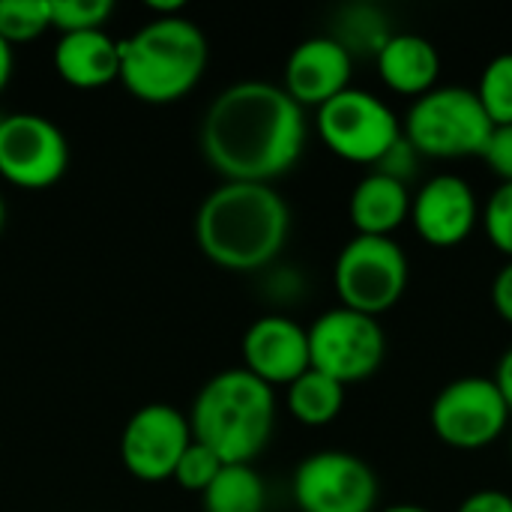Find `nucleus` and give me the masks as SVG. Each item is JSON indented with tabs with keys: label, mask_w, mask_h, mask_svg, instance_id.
Listing matches in <instances>:
<instances>
[{
	"label": "nucleus",
	"mask_w": 512,
	"mask_h": 512,
	"mask_svg": "<svg viewBox=\"0 0 512 512\" xmlns=\"http://www.w3.org/2000/svg\"><path fill=\"white\" fill-rule=\"evenodd\" d=\"M306 111L270 81H237L204 111L201 153L228 183H270L288 174L306 147Z\"/></svg>",
	"instance_id": "nucleus-1"
},
{
	"label": "nucleus",
	"mask_w": 512,
	"mask_h": 512,
	"mask_svg": "<svg viewBox=\"0 0 512 512\" xmlns=\"http://www.w3.org/2000/svg\"><path fill=\"white\" fill-rule=\"evenodd\" d=\"M291 234V207L270 183L222 180L198 207L195 240L204 258L231 273L270 267Z\"/></svg>",
	"instance_id": "nucleus-2"
},
{
	"label": "nucleus",
	"mask_w": 512,
	"mask_h": 512,
	"mask_svg": "<svg viewBox=\"0 0 512 512\" xmlns=\"http://www.w3.org/2000/svg\"><path fill=\"white\" fill-rule=\"evenodd\" d=\"M186 417L192 438L222 465H252L273 438L276 393L243 366L225 369L198 390Z\"/></svg>",
	"instance_id": "nucleus-3"
},
{
	"label": "nucleus",
	"mask_w": 512,
	"mask_h": 512,
	"mask_svg": "<svg viewBox=\"0 0 512 512\" xmlns=\"http://www.w3.org/2000/svg\"><path fill=\"white\" fill-rule=\"evenodd\" d=\"M207 60V36L192 18L153 15L120 42V81L138 102L168 105L198 87Z\"/></svg>",
	"instance_id": "nucleus-4"
},
{
	"label": "nucleus",
	"mask_w": 512,
	"mask_h": 512,
	"mask_svg": "<svg viewBox=\"0 0 512 512\" xmlns=\"http://www.w3.org/2000/svg\"><path fill=\"white\" fill-rule=\"evenodd\" d=\"M495 123L483 111L474 90L447 84L411 102L402 120V138L429 159L480 156Z\"/></svg>",
	"instance_id": "nucleus-5"
},
{
	"label": "nucleus",
	"mask_w": 512,
	"mask_h": 512,
	"mask_svg": "<svg viewBox=\"0 0 512 512\" xmlns=\"http://www.w3.org/2000/svg\"><path fill=\"white\" fill-rule=\"evenodd\" d=\"M408 279V255L393 237L354 234L333 264V288L342 306L372 318L384 315L402 300Z\"/></svg>",
	"instance_id": "nucleus-6"
},
{
	"label": "nucleus",
	"mask_w": 512,
	"mask_h": 512,
	"mask_svg": "<svg viewBox=\"0 0 512 512\" xmlns=\"http://www.w3.org/2000/svg\"><path fill=\"white\" fill-rule=\"evenodd\" d=\"M315 129L330 153L354 165H378L402 138V120L375 93L348 87L315 114Z\"/></svg>",
	"instance_id": "nucleus-7"
},
{
	"label": "nucleus",
	"mask_w": 512,
	"mask_h": 512,
	"mask_svg": "<svg viewBox=\"0 0 512 512\" xmlns=\"http://www.w3.org/2000/svg\"><path fill=\"white\" fill-rule=\"evenodd\" d=\"M306 333L312 369L336 378L342 387L372 378L387 354V339L378 318L345 306L318 315Z\"/></svg>",
	"instance_id": "nucleus-8"
},
{
	"label": "nucleus",
	"mask_w": 512,
	"mask_h": 512,
	"mask_svg": "<svg viewBox=\"0 0 512 512\" xmlns=\"http://www.w3.org/2000/svg\"><path fill=\"white\" fill-rule=\"evenodd\" d=\"M510 417L498 384L486 375L450 381L429 408L435 438L453 450H483L495 444L507 432Z\"/></svg>",
	"instance_id": "nucleus-9"
},
{
	"label": "nucleus",
	"mask_w": 512,
	"mask_h": 512,
	"mask_svg": "<svg viewBox=\"0 0 512 512\" xmlns=\"http://www.w3.org/2000/svg\"><path fill=\"white\" fill-rule=\"evenodd\" d=\"M291 492L300 512H372L378 477L348 450H318L297 465Z\"/></svg>",
	"instance_id": "nucleus-10"
},
{
	"label": "nucleus",
	"mask_w": 512,
	"mask_h": 512,
	"mask_svg": "<svg viewBox=\"0 0 512 512\" xmlns=\"http://www.w3.org/2000/svg\"><path fill=\"white\" fill-rule=\"evenodd\" d=\"M69 168L63 129L42 114L18 111L0 120V177L18 189H48Z\"/></svg>",
	"instance_id": "nucleus-11"
},
{
	"label": "nucleus",
	"mask_w": 512,
	"mask_h": 512,
	"mask_svg": "<svg viewBox=\"0 0 512 512\" xmlns=\"http://www.w3.org/2000/svg\"><path fill=\"white\" fill-rule=\"evenodd\" d=\"M192 444L189 417L165 402L138 408L120 432V462L141 483H165L174 477L180 456Z\"/></svg>",
	"instance_id": "nucleus-12"
},
{
	"label": "nucleus",
	"mask_w": 512,
	"mask_h": 512,
	"mask_svg": "<svg viewBox=\"0 0 512 512\" xmlns=\"http://www.w3.org/2000/svg\"><path fill=\"white\" fill-rule=\"evenodd\" d=\"M420 240L435 249L462 246L480 225L474 186L459 174H435L411 195V219Z\"/></svg>",
	"instance_id": "nucleus-13"
},
{
	"label": "nucleus",
	"mask_w": 512,
	"mask_h": 512,
	"mask_svg": "<svg viewBox=\"0 0 512 512\" xmlns=\"http://www.w3.org/2000/svg\"><path fill=\"white\" fill-rule=\"evenodd\" d=\"M243 369L252 372L267 387H288L297 381L309 363V333L300 321L288 315H261L249 324L240 342Z\"/></svg>",
	"instance_id": "nucleus-14"
},
{
	"label": "nucleus",
	"mask_w": 512,
	"mask_h": 512,
	"mask_svg": "<svg viewBox=\"0 0 512 512\" xmlns=\"http://www.w3.org/2000/svg\"><path fill=\"white\" fill-rule=\"evenodd\" d=\"M354 75V57L342 42L327 36H309L285 60L282 90L306 111L321 108L333 96L351 87Z\"/></svg>",
	"instance_id": "nucleus-15"
},
{
	"label": "nucleus",
	"mask_w": 512,
	"mask_h": 512,
	"mask_svg": "<svg viewBox=\"0 0 512 512\" xmlns=\"http://www.w3.org/2000/svg\"><path fill=\"white\" fill-rule=\"evenodd\" d=\"M57 75L78 90H99L120 81V42L105 30L60 33L54 45Z\"/></svg>",
	"instance_id": "nucleus-16"
},
{
	"label": "nucleus",
	"mask_w": 512,
	"mask_h": 512,
	"mask_svg": "<svg viewBox=\"0 0 512 512\" xmlns=\"http://www.w3.org/2000/svg\"><path fill=\"white\" fill-rule=\"evenodd\" d=\"M375 66L381 81L402 96H414L420 99L423 93L438 87V75H441V54L438 48L420 36V33H408V30H396L384 48L375 54Z\"/></svg>",
	"instance_id": "nucleus-17"
},
{
	"label": "nucleus",
	"mask_w": 512,
	"mask_h": 512,
	"mask_svg": "<svg viewBox=\"0 0 512 512\" xmlns=\"http://www.w3.org/2000/svg\"><path fill=\"white\" fill-rule=\"evenodd\" d=\"M348 216L360 237H393L411 219V189L384 171H369L348 198Z\"/></svg>",
	"instance_id": "nucleus-18"
},
{
	"label": "nucleus",
	"mask_w": 512,
	"mask_h": 512,
	"mask_svg": "<svg viewBox=\"0 0 512 512\" xmlns=\"http://www.w3.org/2000/svg\"><path fill=\"white\" fill-rule=\"evenodd\" d=\"M285 390H288V411L303 426H327L345 408V387L318 369H306Z\"/></svg>",
	"instance_id": "nucleus-19"
},
{
	"label": "nucleus",
	"mask_w": 512,
	"mask_h": 512,
	"mask_svg": "<svg viewBox=\"0 0 512 512\" xmlns=\"http://www.w3.org/2000/svg\"><path fill=\"white\" fill-rule=\"evenodd\" d=\"M201 507L204 512H264L267 486L252 465H222L201 495Z\"/></svg>",
	"instance_id": "nucleus-20"
},
{
	"label": "nucleus",
	"mask_w": 512,
	"mask_h": 512,
	"mask_svg": "<svg viewBox=\"0 0 512 512\" xmlns=\"http://www.w3.org/2000/svg\"><path fill=\"white\" fill-rule=\"evenodd\" d=\"M393 33L396 30L390 27V18L384 15L381 6H375V3H351V6L339 9L330 36L336 42H342L351 57H357V54H372L375 57Z\"/></svg>",
	"instance_id": "nucleus-21"
},
{
	"label": "nucleus",
	"mask_w": 512,
	"mask_h": 512,
	"mask_svg": "<svg viewBox=\"0 0 512 512\" xmlns=\"http://www.w3.org/2000/svg\"><path fill=\"white\" fill-rule=\"evenodd\" d=\"M51 27V0H0V39L24 45Z\"/></svg>",
	"instance_id": "nucleus-22"
},
{
	"label": "nucleus",
	"mask_w": 512,
	"mask_h": 512,
	"mask_svg": "<svg viewBox=\"0 0 512 512\" xmlns=\"http://www.w3.org/2000/svg\"><path fill=\"white\" fill-rule=\"evenodd\" d=\"M474 93L495 126L512 123V51L492 57L483 66L480 84Z\"/></svg>",
	"instance_id": "nucleus-23"
},
{
	"label": "nucleus",
	"mask_w": 512,
	"mask_h": 512,
	"mask_svg": "<svg viewBox=\"0 0 512 512\" xmlns=\"http://www.w3.org/2000/svg\"><path fill=\"white\" fill-rule=\"evenodd\" d=\"M111 15H114L111 0H51V27L60 33L105 30V21Z\"/></svg>",
	"instance_id": "nucleus-24"
},
{
	"label": "nucleus",
	"mask_w": 512,
	"mask_h": 512,
	"mask_svg": "<svg viewBox=\"0 0 512 512\" xmlns=\"http://www.w3.org/2000/svg\"><path fill=\"white\" fill-rule=\"evenodd\" d=\"M219 471H222V459H219L213 450H207L204 444H198V441L192 438V444H189V450L180 456V462H177L171 480H174L183 492L204 495L207 486L216 480Z\"/></svg>",
	"instance_id": "nucleus-25"
},
{
	"label": "nucleus",
	"mask_w": 512,
	"mask_h": 512,
	"mask_svg": "<svg viewBox=\"0 0 512 512\" xmlns=\"http://www.w3.org/2000/svg\"><path fill=\"white\" fill-rule=\"evenodd\" d=\"M480 222L486 228L489 243L512 261V183H501L489 195L486 207L480 210Z\"/></svg>",
	"instance_id": "nucleus-26"
},
{
	"label": "nucleus",
	"mask_w": 512,
	"mask_h": 512,
	"mask_svg": "<svg viewBox=\"0 0 512 512\" xmlns=\"http://www.w3.org/2000/svg\"><path fill=\"white\" fill-rule=\"evenodd\" d=\"M480 156L486 159L489 171L501 177V183H512V123L492 129Z\"/></svg>",
	"instance_id": "nucleus-27"
},
{
	"label": "nucleus",
	"mask_w": 512,
	"mask_h": 512,
	"mask_svg": "<svg viewBox=\"0 0 512 512\" xmlns=\"http://www.w3.org/2000/svg\"><path fill=\"white\" fill-rule=\"evenodd\" d=\"M414 165H417V150H414L405 138H399V141L390 147V153H387L372 171H384V174H390V177L408 183V177L414 174Z\"/></svg>",
	"instance_id": "nucleus-28"
},
{
	"label": "nucleus",
	"mask_w": 512,
	"mask_h": 512,
	"mask_svg": "<svg viewBox=\"0 0 512 512\" xmlns=\"http://www.w3.org/2000/svg\"><path fill=\"white\" fill-rule=\"evenodd\" d=\"M456 512H512V498L501 489H480L468 495Z\"/></svg>",
	"instance_id": "nucleus-29"
},
{
	"label": "nucleus",
	"mask_w": 512,
	"mask_h": 512,
	"mask_svg": "<svg viewBox=\"0 0 512 512\" xmlns=\"http://www.w3.org/2000/svg\"><path fill=\"white\" fill-rule=\"evenodd\" d=\"M492 303H495V312L512 324V261L504 264L492 282Z\"/></svg>",
	"instance_id": "nucleus-30"
},
{
	"label": "nucleus",
	"mask_w": 512,
	"mask_h": 512,
	"mask_svg": "<svg viewBox=\"0 0 512 512\" xmlns=\"http://www.w3.org/2000/svg\"><path fill=\"white\" fill-rule=\"evenodd\" d=\"M495 384H498V390H501V396H504V402H507V408H510L512 414V348L501 357V363H498V372H495V378H492Z\"/></svg>",
	"instance_id": "nucleus-31"
},
{
	"label": "nucleus",
	"mask_w": 512,
	"mask_h": 512,
	"mask_svg": "<svg viewBox=\"0 0 512 512\" xmlns=\"http://www.w3.org/2000/svg\"><path fill=\"white\" fill-rule=\"evenodd\" d=\"M12 66H15L12 45L0 39V93L6 90V84H9V78H12Z\"/></svg>",
	"instance_id": "nucleus-32"
},
{
	"label": "nucleus",
	"mask_w": 512,
	"mask_h": 512,
	"mask_svg": "<svg viewBox=\"0 0 512 512\" xmlns=\"http://www.w3.org/2000/svg\"><path fill=\"white\" fill-rule=\"evenodd\" d=\"M381 512H432L426 510V507H420V504H393V507H387V510Z\"/></svg>",
	"instance_id": "nucleus-33"
},
{
	"label": "nucleus",
	"mask_w": 512,
	"mask_h": 512,
	"mask_svg": "<svg viewBox=\"0 0 512 512\" xmlns=\"http://www.w3.org/2000/svg\"><path fill=\"white\" fill-rule=\"evenodd\" d=\"M3 225H6V201L0 195V234H3Z\"/></svg>",
	"instance_id": "nucleus-34"
},
{
	"label": "nucleus",
	"mask_w": 512,
	"mask_h": 512,
	"mask_svg": "<svg viewBox=\"0 0 512 512\" xmlns=\"http://www.w3.org/2000/svg\"><path fill=\"white\" fill-rule=\"evenodd\" d=\"M510 456H512V441H510Z\"/></svg>",
	"instance_id": "nucleus-35"
},
{
	"label": "nucleus",
	"mask_w": 512,
	"mask_h": 512,
	"mask_svg": "<svg viewBox=\"0 0 512 512\" xmlns=\"http://www.w3.org/2000/svg\"><path fill=\"white\" fill-rule=\"evenodd\" d=\"M0 120H3V114H0Z\"/></svg>",
	"instance_id": "nucleus-36"
}]
</instances>
